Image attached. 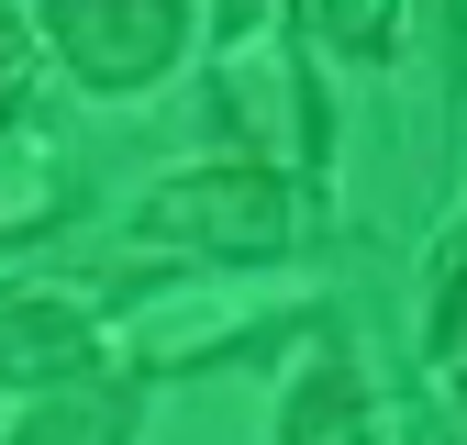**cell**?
<instances>
[{"instance_id":"obj_1","label":"cell","mask_w":467,"mask_h":445,"mask_svg":"<svg viewBox=\"0 0 467 445\" xmlns=\"http://www.w3.org/2000/svg\"><path fill=\"white\" fill-rule=\"evenodd\" d=\"M145 234L167 245H201V256H278L289 234H301V201H289L278 167H190V179H167L145 201Z\"/></svg>"},{"instance_id":"obj_2","label":"cell","mask_w":467,"mask_h":445,"mask_svg":"<svg viewBox=\"0 0 467 445\" xmlns=\"http://www.w3.org/2000/svg\"><path fill=\"white\" fill-rule=\"evenodd\" d=\"M45 34H56V56L89 78V89H145L167 56H179V12L167 0H67V12H45Z\"/></svg>"},{"instance_id":"obj_4","label":"cell","mask_w":467,"mask_h":445,"mask_svg":"<svg viewBox=\"0 0 467 445\" xmlns=\"http://www.w3.org/2000/svg\"><path fill=\"white\" fill-rule=\"evenodd\" d=\"M278 445H368V378L345 357H312L278 401Z\"/></svg>"},{"instance_id":"obj_6","label":"cell","mask_w":467,"mask_h":445,"mask_svg":"<svg viewBox=\"0 0 467 445\" xmlns=\"http://www.w3.org/2000/svg\"><path fill=\"white\" fill-rule=\"evenodd\" d=\"M23 78H34V23L0 12V134H23Z\"/></svg>"},{"instance_id":"obj_8","label":"cell","mask_w":467,"mask_h":445,"mask_svg":"<svg viewBox=\"0 0 467 445\" xmlns=\"http://www.w3.org/2000/svg\"><path fill=\"white\" fill-rule=\"evenodd\" d=\"M423 346H434V357L456 367V245L434 256V323H423Z\"/></svg>"},{"instance_id":"obj_3","label":"cell","mask_w":467,"mask_h":445,"mask_svg":"<svg viewBox=\"0 0 467 445\" xmlns=\"http://www.w3.org/2000/svg\"><path fill=\"white\" fill-rule=\"evenodd\" d=\"M100 357V312L78 290H0V378H34V389H67Z\"/></svg>"},{"instance_id":"obj_7","label":"cell","mask_w":467,"mask_h":445,"mask_svg":"<svg viewBox=\"0 0 467 445\" xmlns=\"http://www.w3.org/2000/svg\"><path fill=\"white\" fill-rule=\"evenodd\" d=\"M223 100H234V111H256V100H267V78H256V56H234V78H223ZM278 111H289V134H323L301 89H278Z\"/></svg>"},{"instance_id":"obj_5","label":"cell","mask_w":467,"mask_h":445,"mask_svg":"<svg viewBox=\"0 0 467 445\" xmlns=\"http://www.w3.org/2000/svg\"><path fill=\"white\" fill-rule=\"evenodd\" d=\"M123 434H134V389L123 378H67L56 401L23 412L12 445H123Z\"/></svg>"}]
</instances>
